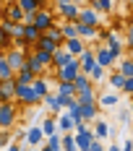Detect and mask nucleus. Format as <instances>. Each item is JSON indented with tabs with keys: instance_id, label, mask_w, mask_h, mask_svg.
Returning a JSON list of instances; mask_svg holds the SVG:
<instances>
[{
	"instance_id": "dca6fc26",
	"label": "nucleus",
	"mask_w": 133,
	"mask_h": 151,
	"mask_svg": "<svg viewBox=\"0 0 133 151\" xmlns=\"http://www.w3.org/2000/svg\"><path fill=\"white\" fill-rule=\"evenodd\" d=\"M97 63L104 65V68H110L112 63H115V52L110 50V47H104V50H97Z\"/></svg>"
},
{
	"instance_id": "5701e85b",
	"label": "nucleus",
	"mask_w": 133,
	"mask_h": 151,
	"mask_svg": "<svg viewBox=\"0 0 133 151\" xmlns=\"http://www.w3.org/2000/svg\"><path fill=\"white\" fill-rule=\"evenodd\" d=\"M16 3L24 8V13H37L39 5H42V0H16Z\"/></svg>"
},
{
	"instance_id": "f257e3e1",
	"label": "nucleus",
	"mask_w": 133,
	"mask_h": 151,
	"mask_svg": "<svg viewBox=\"0 0 133 151\" xmlns=\"http://www.w3.org/2000/svg\"><path fill=\"white\" fill-rule=\"evenodd\" d=\"M16 99H18L21 104H37L42 96L37 94L34 83H18V81H16Z\"/></svg>"
},
{
	"instance_id": "37998d69",
	"label": "nucleus",
	"mask_w": 133,
	"mask_h": 151,
	"mask_svg": "<svg viewBox=\"0 0 133 151\" xmlns=\"http://www.w3.org/2000/svg\"><path fill=\"white\" fill-rule=\"evenodd\" d=\"M94 11H110V0H91Z\"/></svg>"
},
{
	"instance_id": "09e8293b",
	"label": "nucleus",
	"mask_w": 133,
	"mask_h": 151,
	"mask_svg": "<svg viewBox=\"0 0 133 151\" xmlns=\"http://www.w3.org/2000/svg\"><path fill=\"white\" fill-rule=\"evenodd\" d=\"M55 3H58V5H63V3H71V0H55Z\"/></svg>"
},
{
	"instance_id": "4468645a",
	"label": "nucleus",
	"mask_w": 133,
	"mask_h": 151,
	"mask_svg": "<svg viewBox=\"0 0 133 151\" xmlns=\"http://www.w3.org/2000/svg\"><path fill=\"white\" fill-rule=\"evenodd\" d=\"M3 13H5V18L8 21H24V8L18 5V3H13V5H8V8H3Z\"/></svg>"
},
{
	"instance_id": "473e14b6",
	"label": "nucleus",
	"mask_w": 133,
	"mask_h": 151,
	"mask_svg": "<svg viewBox=\"0 0 133 151\" xmlns=\"http://www.w3.org/2000/svg\"><path fill=\"white\" fill-rule=\"evenodd\" d=\"M31 83H34V89H37V94H39L42 99L47 96V94H50V89H47V81H44V78H39V76H37V78H34Z\"/></svg>"
},
{
	"instance_id": "a878e982",
	"label": "nucleus",
	"mask_w": 133,
	"mask_h": 151,
	"mask_svg": "<svg viewBox=\"0 0 133 151\" xmlns=\"http://www.w3.org/2000/svg\"><path fill=\"white\" fill-rule=\"evenodd\" d=\"M58 94L76 96V86H73V81H58Z\"/></svg>"
},
{
	"instance_id": "49530a36",
	"label": "nucleus",
	"mask_w": 133,
	"mask_h": 151,
	"mask_svg": "<svg viewBox=\"0 0 133 151\" xmlns=\"http://www.w3.org/2000/svg\"><path fill=\"white\" fill-rule=\"evenodd\" d=\"M125 45L133 50V26H128V34H125Z\"/></svg>"
},
{
	"instance_id": "6ab92c4d",
	"label": "nucleus",
	"mask_w": 133,
	"mask_h": 151,
	"mask_svg": "<svg viewBox=\"0 0 133 151\" xmlns=\"http://www.w3.org/2000/svg\"><path fill=\"white\" fill-rule=\"evenodd\" d=\"M44 104H47V109H50L52 115H58L60 109H63V102H60V94H55V96H52V94H47V96H44Z\"/></svg>"
},
{
	"instance_id": "1a4fd4ad",
	"label": "nucleus",
	"mask_w": 133,
	"mask_h": 151,
	"mask_svg": "<svg viewBox=\"0 0 133 151\" xmlns=\"http://www.w3.org/2000/svg\"><path fill=\"white\" fill-rule=\"evenodd\" d=\"M78 60H81V70H84V73H91V68L97 65V52L84 50V52L78 55Z\"/></svg>"
},
{
	"instance_id": "79ce46f5",
	"label": "nucleus",
	"mask_w": 133,
	"mask_h": 151,
	"mask_svg": "<svg viewBox=\"0 0 133 151\" xmlns=\"http://www.w3.org/2000/svg\"><path fill=\"white\" fill-rule=\"evenodd\" d=\"M120 73L125 76V78H131L133 76V60H123L120 63Z\"/></svg>"
},
{
	"instance_id": "a18cd8bd",
	"label": "nucleus",
	"mask_w": 133,
	"mask_h": 151,
	"mask_svg": "<svg viewBox=\"0 0 133 151\" xmlns=\"http://www.w3.org/2000/svg\"><path fill=\"white\" fill-rule=\"evenodd\" d=\"M123 91L133 96V76H131V78H125V86H123Z\"/></svg>"
},
{
	"instance_id": "39448f33",
	"label": "nucleus",
	"mask_w": 133,
	"mask_h": 151,
	"mask_svg": "<svg viewBox=\"0 0 133 151\" xmlns=\"http://www.w3.org/2000/svg\"><path fill=\"white\" fill-rule=\"evenodd\" d=\"M0 96L8 102V99H16V76L11 78H0Z\"/></svg>"
},
{
	"instance_id": "de8ad7c7",
	"label": "nucleus",
	"mask_w": 133,
	"mask_h": 151,
	"mask_svg": "<svg viewBox=\"0 0 133 151\" xmlns=\"http://www.w3.org/2000/svg\"><path fill=\"white\" fill-rule=\"evenodd\" d=\"M89 151H102V143L94 138V141H91V149H89Z\"/></svg>"
},
{
	"instance_id": "5fc2aeb1",
	"label": "nucleus",
	"mask_w": 133,
	"mask_h": 151,
	"mask_svg": "<svg viewBox=\"0 0 133 151\" xmlns=\"http://www.w3.org/2000/svg\"><path fill=\"white\" fill-rule=\"evenodd\" d=\"M131 5H133V0H131Z\"/></svg>"
},
{
	"instance_id": "a211bd4d",
	"label": "nucleus",
	"mask_w": 133,
	"mask_h": 151,
	"mask_svg": "<svg viewBox=\"0 0 133 151\" xmlns=\"http://www.w3.org/2000/svg\"><path fill=\"white\" fill-rule=\"evenodd\" d=\"M78 21H81V24H91V26H99V16L94 13V8L81 11V13H78Z\"/></svg>"
},
{
	"instance_id": "4c0bfd02",
	"label": "nucleus",
	"mask_w": 133,
	"mask_h": 151,
	"mask_svg": "<svg viewBox=\"0 0 133 151\" xmlns=\"http://www.w3.org/2000/svg\"><path fill=\"white\" fill-rule=\"evenodd\" d=\"M63 149H65V151H73V149H76V133L68 130V133L63 136Z\"/></svg>"
},
{
	"instance_id": "bb28decb",
	"label": "nucleus",
	"mask_w": 133,
	"mask_h": 151,
	"mask_svg": "<svg viewBox=\"0 0 133 151\" xmlns=\"http://www.w3.org/2000/svg\"><path fill=\"white\" fill-rule=\"evenodd\" d=\"M42 138H44V130H42V128H31L29 133H26V141H29V146H37Z\"/></svg>"
},
{
	"instance_id": "ddd939ff",
	"label": "nucleus",
	"mask_w": 133,
	"mask_h": 151,
	"mask_svg": "<svg viewBox=\"0 0 133 151\" xmlns=\"http://www.w3.org/2000/svg\"><path fill=\"white\" fill-rule=\"evenodd\" d=\"M91 141H94V133H91V130H81V133H76V149L89 151V149H91Z\"/></svg>"
},
{
	"instance_id": "9b49d317",
	"label": "nucleus",
	"mask_w": 133,
	"mask_h": 151,
	"mask_svg": "<svg viewBox=\"0 0 133 151\" xmlns=\"http://www.w3.org/2000/svg\"><path fill=\"white\" fill-rule=\"evenodd\" d=\"M63 47H65L71 55H76V58L86 50V47H84V42H81V37H71V39H65V42H63Z\"/></svg>"
},
{
	"instance_id": "2eb2a0df",
	"label": "nucleus",
	"mask_w": 133,
	"mask_h": 151,
	"mask_svg": "<svg viewBox=\"0 0 133 151\" xmlns=\"http://www.w3.org/2000/svg\"><path fill=\"white\" fill-rule=\"evenodd\" d=\"M60 47H63V45H58L55 39H50L47 34H42V37H39V42H37V50H47V52H52V55L58 52Z\"/></svg>"
},
{
	"instance_id": "412c9836",
	"label": "nucleus",
	"mask_w": 133,
	"mask_h": 151,
	"mask_svg": "<svg viewBox=\"0 0 133 151\" xmlns=\"http://www.w3.org/2000/svg\"><path fill=\"white\" fill-rule=\"evenodd\" d=\"M76 120L71 117V115H60L58 117V130H63V133H68V130H73Z\"/></svg>"
},
{
	"instance_id": "f704fd0d",
	"label": "nucleus",
	"mask_w": 133,
	"mask_h": 151,
	"mask_svg": "<svg viewBox=\"0 0 133 151\" xmlns=\"http://www.w3.org/2000/svg\"><path fill=\"white\" fill-rule=\"evenodd\" d=\"M81 115H84V120H94L97 117V104L91 102V104H81Z\"/></svg>"
},
{
	"instance_id": "aec40b11",
	"label": "nucleus",
	"mask_w": 133,
	"mask_h": 151,
	"mask_svg": "<svg viewBox=\"0 0 133 151\" xmlns=\"http://www.w3.org/2000/svg\"><path fill=\"white\" fill-rule=\"evenodd\" d=\"M76 24H78V37L97 39V26H91V24H81V21H76Z\"/></svg>"
},
{
	"instance_id": "4be33fe9",
	"label": "nucleus",
	"mask_w": 133,
	"mask_h": 151,
	"mask_svg": "<svg viewBox=\"0 0 133 151\" xmlns=\"http://www.w3.org/2000/svg\"><path fill=\"white\" fill-rule=\"evenodd\" d=\"M42 34H47L50 39H55L58 45H63V42H65V37H63V26H55V24H52L47 31H42Z\"/></svg>"
},
{
	"instance_id": "0eeeda50",
	"label": "nucleus",
	"mask_w": 133,
	"mask_h": 151,
	"mask_svg": "<svg viewBox=\"0 0 133 151\" xmlns=\"http://www.w3.org/2000/svg\"><path fill=\"white\" fill-rule=\"evenodd\" d=\"M34 26H37V29H42V31H47L50 26H52V13H50V11H44V8H39V11L34 13Z\"/></svg>"
},
{
	"instance_id": "cd10ccee",
	"label": "nucleus",
	"mask_w": 133,
	"mask_h": 151,
	"mask_svg": "<svg viewBox=\"0 0 133 151\" xmlns=\"http://www.w3.org/2000/svg\"><path fill=\"white\" fill-rule=\"evenodd\" d=\"M76 99H78L81 104H91V102H94V86H89V89L78 91V94H76Z\"/></svg>"
},
{
	"instance_id": "a19ab883",
	"label": "nucleus",
	"mask_w": 133,
	"mask_h": 151,
	"mask_svg": "<svg viewBox=\"0 0 133 151\" xmlns=\"http://www.w3.org/2000/svg\"><path fill=\"white\" fill-rule=\"evenodd\" d=\"M91 78H94V83H97V81H102L104 78V65H99V63H97V65H94V68H91Z\"/></svg>"
},
{
	"instance_id": "6e6552de",
	"label": "nucleus",
	"mask_w": 133,
	"mask_h": 151,
	"mask_svg": "<svg viewBox=\"0 0 133 151\" xmlns=\"http://www.w3.org/2000/svg\"><path fill=\"white\" fill-rule=\"evenodd\" d=\"M58 11L65 16L68 21H78V13H81L78 3H73V0H71V3H63V5H58Z\"/></svg>"
},
{
	"instance_id": "393cba45",
	"label": "nucleus",
	"mask_w": 133,
	"mask_h": 151,
	"mask_svg": "<svg viewBox=\"0 0 133 151\" xmlns=\"http://www.w3.org/2000/svg\"><path fill=\"white\" fill-rule=\"evenodd\" d=\"M24 68H29V70H31V73H34V76H39V73H42V70H44V65H42V63H39V60H37L34 55H31V58H26V63H24Z\"/></svg>"
},
{
	"instance_id": "2f4dec72",
	"label": "nucleus",
	"mask_w": 133,
	"mask_h": 151,
	"mask_svg": "<svg viewBox=\"0 0 133 151\" xmlns=\"http://www.w3.org/2000/svg\"><path fill=\"white\" fill-rule=\"evenodd\" d=\"M34 78H37V76L31 73L29 68H21V70H18V73H16V81H18V83H31V81H34Z\"/></svg>"
},
{
	"instance_id": "20e7f679",
	"label": "nucleus",
	"mask_w": 133,
	"mask_h": 151,
	"mask_svg": "<svg viewBox=\"0 0 133 151\" xmlns=\"http://www.w3.org/2000/svg\"><path fill=\"white\" fill-rule=\"evenodd\" d=\"M5 58H8V63H11L13 73H18V70L24 68V63H26V52L18 47V50H11V52H5Z\"/></svg>"
},
{
	"instance_id": "f8f14e48",
	"label": "nucleus",
	"mask_w": 133,
	"mask_h": 151,
	"mask_svg": "<svg viewBox=\"0 0 133 151\" xmlns=\"http://www.w3.org/2000/svg\"><path fill=\"white\" fill-rule=\"evenodd\" d=\"M73 58H76V55H71L65 47H60L58 52L52 55V65H55V68H63V65H68V63L73 60Z\"/></svg>"
},
{
	"instance_id": "72a5a7b5",
	"label": "nucleus",
	"mask_w": 133,
	"mask_h": 151,
	"mask_svg": "<svg viewBox=\"0 0 133 151\" xmlns=\"http://www.w3.org/2000/svg\"><path fill=\"white\" fill-rule=\"evenodd\" d=\"M63 37H65V39H71V37H78V24H76V21H68V24L63 26Z\"/></svg>"
},
{
	"instance_id": "ea45409f",
	"label": "nucleus",
	"mask_w": 133,
	"mask_h": 151,
	"mask_svg": "<svg viewBox=\"0 0 133 151\" xmlns=\"http://www.w3.org/2000/svg\"><path fill=\"white\" fill-rule=\"evenodd\" d=\"M99 102H102L104 107H115V104H118V94H112V91H110V94L99 96Z\"/></svg>"
},
{
	"instance_id": "9d476101",
	"label": "nucleus",
	"mask_w": 133,
	"mask_h": 151,
	"mask_svg": "<svg viewBox=\"0 0 133 151\" xmlns=\"http://www.w3.org/2000/svg\"><path fill=\"white\" fill-rule=\"evenodd\" d=\"M42 37V29H37L34 24H24V42L26 45H37Z\"/></svg>"
},
{
	"instance_id": "c03bdc74",
	"label": "nucleus",
	"mask_w": 133,
	"mask_h": 151,
	"mask_svg": "<svg viewBox=\"0 0 133 151\" xmlns=\"http://www.w3.org/2000/svg\"><path fill=\"white\" fill-rule=\"evenodd\" d=\"M8 45H11V37L5 34V29H3V24H0V50H5Z\"/></svg>"
},
{
	"instance_id": "8fccbe9b",
	"label": "nucleus",
	"mask_w": 133,
	"mask_h": 151,
	"mask_svg": "<svg viewBox=\"0 0 133 151\" xmlns=\"http://www.w3.org/2000/svg\"><path fill=\"white\" fill-rule=\"evenodd\" d=\"M3 102H5V99H3V96H0V104H3Z\"/></svg>"
},
{
	"instance_id": "b1692460",
	"label": "nucleus",
	"mask_w": 133,
	"mask_h": 151,
	"mask_svg": "<svg viewBox=\"0 0 133 151\" xmlns=\"http://www.w3.org/2000/svg\"><path fill=\"white\" fill-rule=\"evenodd\" d=\"M44 149H47V151H60V149H63V138H60L58 133L47 136V143H44Z\"/></svg>"
},
{
	"instance_id": "c756f323",
	"label": "nucleus",
	"mask_w": 133,
	"mask_h": 151,
	"mask_svg": "<svg viewBox=\"0 0 133 151\" xmlns=\"http://www.w3.org/2000/svg\"><path fill=\"white\" fill-rule=\"evenodd\" d=\"M31 55H34L39 63H42L44 68H47V65H52V52H47V50H34Z\"/></svg>"
},
{
	"instance_id": "f3484780",
	"label": "nucleus",
	"mask_w": 133,
	"mask_h": 151,
	"mask_svg": "<svg viewBox=\"0 0 133 151\" xmlns=\"http://www.w3.org/2000/svg\"><path fill=\"white\" fill-rule=\"evenodd\" d=\"M73 86H76V94L84 91V89H89V86H94V83H91V76L84 73V70H78V76L73 78Z\"/></svg>"
},
{
	"instance_id": "c9c22d12",
	"label": "nucleus",
	"mask_w": 133,
	"mask_h": 151,
	"mask_svg": "<svg viewBox=\"0 0 133 151\" xmlns=\"http://www.w3.org/2000/svg\"><path fill=\"white\" fill-rule=\"evenodd\" d=\"M110 86H112L115 91H123V86H125V76H123V73L110 76Z\"/></svg>"
},
{
	"instance_id": "7c9ffc66",
	"label": "nucleus",
	"mask_w": 133,
	"mask_h": 151,
	"mask_svg": "<svg viewBox=\"0 0 133 151\" xmlns=\"http://www.w3.org/2000/svg\"><path fill=\"white\" fill-rule=\"evenodd\" d=\"M107 37V47L115 52V58L120 55V50H123V45H120V39H118V34H104Z\"/></svg>"
},
{
	"instance_id": "3c124183",
	"label": "nucleus",
	"mask_w": 133,
	"mask_h": 151,
	"mask_svg": "<svg viewBox=\"0 0 133 151\" xmlns=\"http://www.w3.org/2000/svg\"><path fill=\"white\" fill-rule=\"evenodd\" d=\"M73 3H84V0H73Z\"/></svg>"
},
{
	"instance_id": "423d86ee",
	"label": "nucleus",
	"mask_w": 133,
	"mask_h": 151,
	"mask_svg": "<svg viewBox=\"0 0 133 151\" xmlns=\"http://www.w3.org/2000/svg\"><path fill=\"white\" fill-rule=\"evenodd\" d=\"M3 29H5V34H8L11 39H16V42L24 39V24H18V21H8V18H5V21H3Z\"/></svg>"
},
{
	"instance_id": "603ef678",
	"label": "nucleus",
	"mask_w": 133,
	"mask_h": 151,
	"mask_svg": "<svg viewBox=\"0 0 133 151\" xmlns=\"http://www.w3.org/2000/svg\"><path fill=\"white\" fill-rule=\"evenodd\" d=\"M0 13H3V5H0Z\"/></svg>"
},
{
	"instance_id": "58836bf2",
	"label": "nucleus",
	"mask_w": 133,
	"mask_h": 151,
	"mask_svg": "<svg viewBox=\"0 0 133 151\" xmlns=\"http://www.w3.org/2000/svg\"><path fill=\"white\" fill-rule=\"evenodd\" d=\"M42 130H44V136H52V133L58 130V117H55V120H44L42 122Z\"/></svg>"
},
{
	"instance_id": "c85d7f7f",
	"label": "nucleus",
	"mask_w": 133,
	"mask_h": 151,
	"mask_svg": "<svg viewBox=\"0 0 133 151\" xmlns=\"http://www.w3.org/2000/svg\"><path fill=\"white\" fill-rule=\"evenodd\" d=\"M13 73V68H11V63H8V58L5 55H0V78H11Z\"/></svg>"
},
{
	"instance_id": "e433bc0d",
	"label": "nucleus",
	"mask_w": 133,
	"mask_h": 151,
	"mask_svg": "<svg viewBox=\"0 0 133 151\" xmlns=\"http://www.w3.org/2000/svg\"><path fill=\"white\" fill-rule=\"evenodd\" d=\"M94 136H97V138H107V136H110V128H107L102 120H97V122H94Z\"/></svg>"
},
{
	"instance_id": "7ed1b4c3",
	"label": "nucleus",
	"mask_w": 133,
	"mask_h": 151,
	"mask_svg": "<svg viewBox=\"0 0 133 151\" xmlns=\"http://www.w3.org/2000/svg\"><path fill=\"white\" fill-rule=\"evenodd\" d=\"M78 70H81V60H78V58H73L68 65L58 68V81H73L76 76H78Z\"/></svg>"
},
{
	"instance_id": "f03ea898",
	"label": "nucleus",
	"mask_w": 133,
	"mask_h": 151,
	"mask_svg": "<svg viewBox=\"0 0 133 151\" xmlns=\"http://www.w3.org/2000/svg\"><path fill=\"white\" fill-rule=\"evenodd\" d=\"M13 122H16V107H13V99H8L0 104V128H11Z\"/></svg>"
},
{
	"instance_id": "864d4df0",
	"label": "nucleus",
	"mask_w": 133,
	"mask_h": 151,
	"mask_svg": "<svg viewBox=\"0 0 133 151\" xmlns=\"http://www.w3.org/2000/svg\"><path fill=\"white\" fill-rule=\"evenodd\" d=\"M131 112H133V104H131Z\"/></svg>"
}]
</instances>
